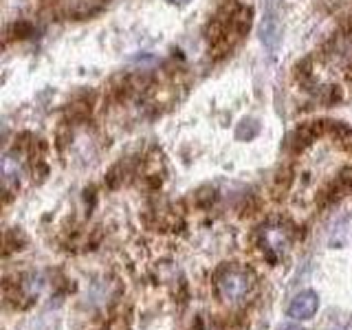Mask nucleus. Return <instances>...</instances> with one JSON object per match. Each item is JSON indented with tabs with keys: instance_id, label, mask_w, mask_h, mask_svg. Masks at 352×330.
<instances>
[{
	"instance_id": "obj_7",
	"label": "nucleus",
	"mask_w": 352,
	"mask_h": 330,
	"mask_svg": "<svg viewBox=\"0 0 352 330\" xmlns=\"http://www.w3.org/2000/svg\"><path fill=\"white\" fill-rule=\"evenodd\" d=\"M258 132H260L258 119H242L238 130H236V139H240V141H251L253 137L258 135Z\"/></svg>"
},
{
	"instance_id": "obj_9",
	"label": "nucleus",
	"mask_w": 352,
	"mask_h": 330,
	"mask_svg": "<svg viewBox=\"0 0 352 330\" xmlns=\"http://www.w3.org/2000/svg\"><path fill=\"white\" fill-rule=\"evenodd\" d=\"M284 330H304V328H300V326H289V328H284Z\"/></svg>"
},
{
	"instance_id": "obj_4",
	"label": "nucleus",
	"mask_w": 352,
	"mask_h": 330,
	"mask_svg": "<svg viewBox=\"0 0 352 330\" xmlns=\"http://www.w3.org/2000/svg\"><path fill=\"white\" fill-rule=\"evenodd\" d=\"M326 124H328V121H308V124L300 126L289 137V148H293L295 152H300L306 146H311V143L315 141V137H319L324 132Z\"/></svg>"
},
{
	"instance_id": "obj_10",
	"label": "nucleus",
	"mask_w": 352,
	"mask_h": 330,
	"mask_svg": "<svg viewBox=\"0 0 352 330\" xmlns=\"http://www.w3.org/2000/svg\"><path fill=\"white\" fill-rule=\"evenodd\" d=\"M348 77H350V80H352V64H350V73H348Z\"/></svg>"
},
{
	"instance_id": "obj_6",
	"label": "nucleus",
	"mask_w": 352,
	"mask_h": 330,
	"mask_svg": "<svg viewBox=\"0 0 352 330\" xmlns=\"http://www.w3.org/2000/svg\"><path fill=\"white\" fill-rule=\"evenodd\" d=\"M22 161L18 154H11L7 152L5 159H3V179H5V190L11 192L14 187H18L20 179H22Z\"/></svg>"
},
{
	"instance_id": "obj_2",
	"label": "nucleus",
	"mask_w": 352,
	"mask_h": 330,
	"mask_svg": "<svg viewBox=\"0 0 352 330\" xmlns=\"http://www.w3.org/2000/svg\"><path fill=\"white\" fill-rule=\"evenodd\" d=\"M280 40H282V25H280L278 0H269L267 9H264L262 25H260V42L269 51H275V49H278Z\"/></svg>"
},
{
	"instance_id": "obj_3",
	"label": "nucleus",
	"mask_w": 352,
	"mask_h": 330,
	"mask_svg": "<svg viewBox=\"0 0 352 330\" xmlns=\"http://www.w3.org/2000/svg\"><path fill=\"white\" fill-rule=\"evenodd\" d=\"M262 247L267 249L271 256H284L291 247V231L284 225H267L262 227Z\"/></svg>"
},
{
	"instance_id": "obj_8",
	"label": "nucleus",
	"mask_w": 352,
	"mask_h": 330,
	"mask_svg": "<svg viewBox=\"0 0 352 330\" xmlns=\"http://www.w3.org/2000/svg\"><path fill=\"white\" fill-rule=\"evenodd\" d=\"M168 3H172V5H187L190 0H168Z\"/></svg>"
},
{
	"instance_id": "obj_1",
	"label": "nucleus",
	"mask_w": 352,
	"mask_h": 330,
	"mask_svg": "<svg viewBox=\"0 0 352 330\" xmlns=\"http://www.w3.org/2000/svg\"><path fill=\"white\" fill-rule=\"evenodd\" d=\"M253 278L245 269H225L218 275V293L227 302H242L251 291Z\"/></svg>"
},
{
	"instance_id": "obj_5",
	"label": "nucleus",
	"mask_w": 352,
	"mask_h": 330,
	"mask_svg": "<svg viewBox=\"0 0 352 330\" xmlns=\"http://www.w3.org/2000/svg\"><path fill=\"white\" fill-rule=\"evenodd\" d=\"M317 308H319L317 295L311 293V291H306V293L295 295V300L289 306V315L293 319H311L317 313Z\"/></svg>"
}]
</instances>
